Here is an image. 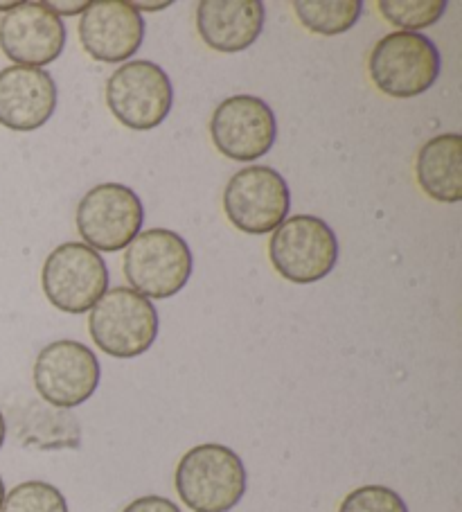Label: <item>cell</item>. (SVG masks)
<instances>
[{"instance_id":"cell-1","label":"cell","mask_w":462,"mask_h":512,"mask_svg":"<svg viewBox=\"0 0 462 512\" xmlns=\"http://www.w3.org/2000/svg\"><path fill=\"white\" fill-rule=\"evenodd\" d=\"M179 499L192 512H230L248 488L246 465L233 449L206 443L188 449L174 472Z\"/></svg>"},{"instance_id":"cell-2","label":"cell","mask_w":462,"mask_h":512,"mask_svg":"<svg viewBox=\"0 0 462 512\" xmlns=\"http://www.w3.org/2000/svg\"><path fill=\"white\" fill-rule=\"evenodd\" d=\"M88 332L104 355L136 359L156 343L158 312L149 298L131 287H113L91 310Z\"/></svg>"},{"instance_id":"cell-3","label":"cell","mask_w":462,"mask_h":512,"mask_svg":"<svg viewBox=\"0 0 462 512\" xmlns=\"http://www.w3.org/2000/svg\"><path fill=\"white\" fill-rule=\"evenodd\" d=\"M122 269L133 291L149 300H165L188 285L194 258L179 233L149 228L127 246Z\"/></svg>"},{"instance_id":"cell-4","label":"cell","mask_w":462,"mask_h":512,"mask_svg":"<svg viewBox=\"0 0 462 512\" xmlns=\"http://www.w3.org/2000/svg\"><path fill=\"white\" fill-rule=\"evenodd\" d=\"M368 73L379 93L408 100L435 84L440 75V52L422 32H390L372 48Z\"/></svg>"},{"instance_id":"cell-5","label":"cell","mask_w":462,"mask_h":512,"mask_svg":"<svg viewBox=\"0 0 462 512\" xmlns=\"http://www.w3.org/2000/svg\"><path fill=\"white\" fill-rule=\"evenodd\" d=\"M269 258L284 280L312 285L334 271L339 262V240L321 217L293 215L273 231Z\"/></svg>"},{"instance_id":"cell-6","label":"cell","mask_w":462,"mask_h":512,"mask_svg":"<svg viewBox=\"0 0 462 512\" xmlns=\"http://www.w3.org/2000/svg\"><path fill=\"white\" fill-rule=\"evenodd\" d=\"M172 104V79L154 61H127L106 82V107L127 129H156L170 116Z\"/></svg>"},{"instance_id":"cell-7","label":"cell","mask_w":462,"mask_h":512,"mask_svg":"<svg viewBox=\"0 0 462 512\" xmlns=\"http://www.w3.org/2000/svg\"><path fill=\"white\" fill-rule=\"evenodd\" d=\"M41 285L52 307L66 314H84L109 291V269L91 246L66 242L43 262Z\"/></svg>"},{"instance_id":"cell-8","label":"cell","mask_w":462,"mask_h":512,"mask_svg":"<svg viewBox=\"0 0 462 512\" xmlns=\"http://www.w3.org/2000/svg\"><path fill=\"white\" fill-rule=\"evenodd\" d=\"M39 397L57 409H75L95 395L102 366L95 352L73 339L52 341L43 348L32 370Z\"/></svg>"},{"instance_id":"cell-9","label":"cell","mask_w":462,"mask_h":512,"mask_svg":"<svg viewBox=\"0 0 462 512\" xmlns=\"http://www.w3.org/2000/svg\"><path fill=\"white\" fill-rule=\"evenodd\" d=\"M145 222L138 194L122 183H100L77 206V231L93 251L115 253L136 240Z\"/></svg>"},{"instance_id":"cell-10","label":"cell","mask_w":462,"mask_h":512,"mask_svg":"<svg viewBox=\"0 0 462 512\" xmlns=\"http://www.w3.org/2000/svg\"><path fill=\"white\" fill-rule=\"evenodd\" d=\"M289 206L287 181L266 165H251L235 172L224 190L228 222L248 235L273 233L287 219Z\"/></svg>"},{"instance_id":"cell-11","label":"cell","mask_w":462,"mask_h":512,"mask_svg":"<svg viewBox=\"0 0 462 512\" xmlns=\"http://www.w3.org/2000/svg\"><path fill=\"white\" fill-rule=\"evenodd\" d=\"M210 138L221 156L251 163L271 152L278 138V122L262 97L233 95L212 113Z\"/></svg>"},{"instance_id":"cell-12","label":"cell","mask_w":462,"mask_h":512,"mask_svg":"<svg viewBox=\"0 0 462 512\" xmlns=\"http://www.w3.org/2000/svg\"><path fill=\"white\" fill-rule=\"evenodd\" d=\"M66 25L46 3H19L0 21V50L16 66L41 68L61 57Z\"/></svg>"},{"instance_id":"cell-13","label":"cell","mask_w":462,"mask_h":512,"mask_svg":"<svg viewBox=\"0 0 462 512\" xmlns=\"http://www.w3.org/2000/svg\"><path fill=\"white\" fill-rule=\"evenodd\" d=\"M145 39L142 14L127 0H93L79 19L86 55L102 64H127Z\"/></svg>"},{"instance_id":"cell-14","label":"cell","mask_w":462,"mask_h":512,"mask_svg":"<svg viewBox=\"0 0 462 512\" xmlns=\"http://www.w3.org/2000/svg\"><path fill=\"white\" fill-rule=\"evenodd\" d=\"M57 84L48 70L7 66L0 70V125L37 131L55 116Z\"/></svg>"},{"instance_id":"cell-15","label":"cell","mask_w":462,"mask_h":512,"mask_svg":"<svg viewBox=\"0 0 462 512\" xmlns=\"http://www.w3.org/2000/svg\"><path fill=\"white\" fill-rule=\"evenodd\" d=\"M266 10L260 0H203L197 5V30L208 48L242 52L260 39Z\"/></svg>"},{"instance_id":"cell-16","label":"cell","mask_w":462,"mask_h":512,"mask_svg":"<svg viewBox=\"0 0 462 512\" xmlns=\"http://www.w3.org/2000/svg\"><path fill=\"white\" fill-rule=\"evenodd\" d=\"M415 176L420 188L440 203L462 199V138L442 134L424 143L415 161Z\"/></svg>"},{"instance_id":"cell-17","label":"cell","mask_w":462,"mask_h":512,"mask_svg":"<svg viewBox=\"0 0 462 512\" xmlns=\"http://www.w3.org/2000/svg\"><path fill=\"white\" fill-rule=\"evenodd\" d=\"M28 438L25 443L39 449H77L82 443L79 420L68 409H57L46 402L30 404Z\"/></svg>"},{"instance_id":"cell-18","label":"cell","mask_w":462,"mask_h":512,"mask_svg":"<svg viewBox=\"0 0 462 512\" xmlns=\"http://www.w3.org/2000/svg\"><path fill=\"white\" fill-rule=\"evenodd\" d=\"M293 12L309 32L336 37L357 25L363 3L361 0H298L293 3Z\"/></svg>"},{"instance_id":"cell-19","label":"cell","mask_w":462,"mask_h":512,"mask_svg":"<svg viewBox=\"0 0 462 512\" xmlns=\"http://www.w3.org/2000/svg\"><path fill=\"white\" fill-rule=\"evenodd\" d=\"M379 12L402 32H415L438 23L447 12V3L444 0H381Z\"/></svg>"},{"instance_id":"cell-20","label":"cell","mask_w":462,"mask_h":512,"mask_svg":"<svg viewBox=\"0 0 462 512\" xmlns=\"http://www.w3.org/2000/svg\"><path fill=\"white\" fill-rule=\"evenodd\" d=\"M0 512H68V501L55 485L46 481H25L5 492Z\"/></svg>"},{"instance_id":"cell-21","label":"cell","mask_w":462,"mask_h":512,"mask_svg":"<svg viewBox=\"0 0 462 512\" xmlns=\"http://www.w3.org/2000/svg\"><path fill=\"white\" fill-rule=\"evenodd\" d=\"M339 512H408V506L386 485H363L341 501Z\"/></svg>"},{"instance_id":"cell-22","label":"cell","mask_w":462,"mask_h":512,"mask_svg":"<svg viewBox=\"0 0 462 512\" xmlns=\"http://www.w3.org/2000/svg\"><path fill=\"white\" fill-rule=\"evenodd\" d=\"M122 512H183L172 499L158 497V494H147V497L133 499Z\"/></svg>"},{"instance_id":"cell-23","label":"cell","mask_w":462,"mask_h":512,"mask_svg":"<svg viewBox=\"0 0 462 512\" xmlns=\"http://www.w3.org/2000/svg\"><path fill=\"white\" fill-rule=\"evenodd\" d=\"M46 5L61 19V16H77V14H84L88 3H86V0H77V3H66V0H48Z\"/></svg>"},{"instance_id":"cell-24","label":"cell","mask_w":462,"mask_h":512,"mask_svg":"<svg viewBox=\"0 0 462 512\" xmlns=\"http://www.w3.org/2000/svg\"><path fill=\"white\" fill-rule=\"evenodd\" d=\"M133 7H136L138 12H161V10H167L172 3L170 0H163V3H142V0H138V3H131Z\"/></svg>"},{"instance_id":"cell-25","label":"cell","mask_w":462,"mask_h":512,"mask_svg":"<svg viewBox=\"0 0 462 512\" xmlns=\"http://www.w3.org/2000/svg\"><path fill=\"white\" fill-rule=\"evenodd\" d=\"M5 438H7V422H5L3 411H0V449L5 445Z\"/></svg>"},{"instance_id":"cell-26","label":"cell","mask_w":462,"mask_h":512,"mask_svg":"<svg viewBox=\"0 0 462 512\" xmlns=\"http://www.w3.org/2000/svg\"><path fill=\"white\" fill-rule=\"evenodd\" d=\"M16 5H19V3H0V12H5V14L12 12Z\"/></svg>"},{"instance_id":"cell-27","label":"cell","mask_w":462,"mask_h":512,"mask_svg":"<svg viewBox=\"0 0 462 512\" xmlns=\"http://www.w3.org/2000/svg\"><path fill=\"white\" fill-rule=\"evenodd\" d=\"M3 501H5V481L3 476H0V508H3Z\"/></svg>"}]
</instances>
